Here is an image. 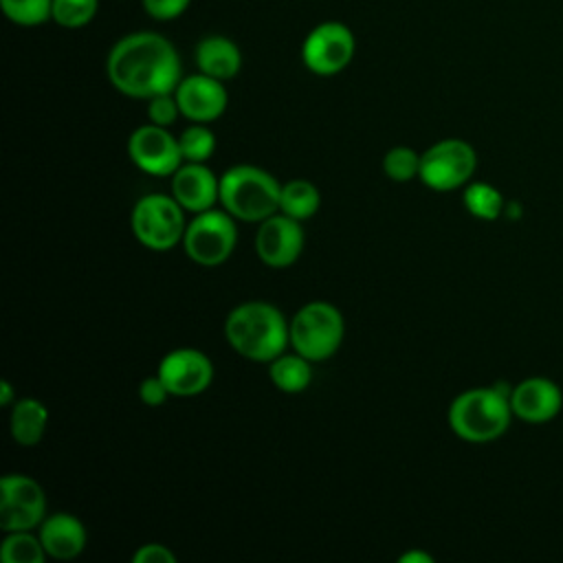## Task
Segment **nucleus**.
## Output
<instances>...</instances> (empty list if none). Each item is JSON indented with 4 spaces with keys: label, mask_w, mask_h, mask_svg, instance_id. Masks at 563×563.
<instances>
[{
    "label": "nucleus",
    "mask_w": 563,
    "mask_h": 563,
    "mask_svg": "<svg viewBox=\"0 0 563 563\" xmlns=\"http://www.w3.org/2000/svg\"><path fill=\"white\" fill-rule=\"evenodd\" d=\"M106 73L110 84L132 99L174 92L183 79L174 44L152 31L121 37L108 53Z\"/></svg>",
    "instance_id": "nucleus-1"
},
{
    "label": "nucleus",
    "mask_w": 563,
    "mask_h": 563,
    "mask_svg": "<svg viewBox=\"0 0 563 563\" xmlns=\"http://www.w3.org/2000/svg\"><path fill=\"white\" fill-rule=\"evenodd\" d=\"M227 343L244 358L255 363H271L286 352L290 343V323L282 310L268 301L238 303L224 319Z\"/></svg>",
    "instance_id": "nucleus-2"
},
{
    "label": "nucleus",
    "mask_w": 563,
    "mask_h": 563,
    "mask_svg": "<svg viewBox=\"0 0 563 563\" xmlns=\"http://www.w3.org/2000/svg\"><path fill=\"white\" fill-rule=\"evenodd\" d=\"M504 385L473 387L457 394L449 407L451 431L471 444H486L501 438L512 420L510 389Z\"/></svg>",
    "instance_id": "nucleus-3"
},
{
    "label": "nucleus",
    "mask_w": 563,
    "mask_h": 563,
    "mask_svg": "<svg viewBox=\"0 0 563 563\" xmlns=\"http://www.w3.org/2000/svg\"><path fill=\"white\" fill-rule=\"evenodd\" d=\"M282 185L255 165H233L220 176V202L238 220L262 222L279 211Z\"/></svg>",
    "instance_id": "nucleus-4"
},
{
    "label": "nucleus",
    "mask_w": 563,
    "mask_h": 563,
    "mask_svg": "<svg viewBox=\"0 0 563 563\" xmlns=\"http://www.w3.org/2000/svg\"><path fill=\"white\" fill-rule=\"evenodd\" d=\"M345 323L336 306L314 299L290 319V345L308 361L330 358L343 341Z\"/></svg>",
    "instance_id": "nucleus-5"
},
{
    "label": "nucleus",
    "mask_w": 563,
    "mask_h": 563,
    "mask_svg": "<svg viewBox=\"0 0 563 563\" xmlns=\"http://www.w3.org/2000/svg\"><path fill=\"white\" fill-rule=\"evenodd\" d=\"M183 211L174 196L147 194L139 198L132 209V233L150 251H172L185 235L187 222Z\"/></svg>",
    "instance_id": "nucleus-6"
},
{
    "label": "nucleus",
    "mask_w": 563,
    "mask_h": 563,
    "mask_svg": "<svg viewBox=\"0 0 563 563\" xmlns=\"http://www.w3.org/2000/svg\"><path fill=\"white\" fill-rule=\"evenodd\" d=\"M238 244L235 218L227 209H207L194 213L185 227L183 249L198 266H220Z\"/></svg>",
    "instance_id": "nucleus-7"
},
{
    "label": "nucleus",
    "mask_w": 563,
    "mask_h": 563,
    "mask_svg": "<svg viewBox=\"0 0 563 563\" xmlns=\"http://www.w3.org/2000/svg\"><path fill=\"white\" fill-rule=\"evenodd\" d=\"M477 169V154L462 139L435 141L420 154L418 178L433 191H453L471 180Z\"/></svg>",
    "instance_id": "nucleus-8"
},
{
    "label": "nucleus",
    "mask_w": 563,
    "mask_h": 563,
    "mask_svg": "<svg viewBox=\"0 0 563 563\" xmlns=\"http://www.w3.org/2000/svg\"><path fill=\"white\" fill-rule=\"evenodd\" d=\"M356 40L343 22H321L303 40L301 59L314 75H336L354 57Z\"/></svg>",
    "instance_id": "nucleus-9"
},
{
    "label": "nucleus",
    "mask_w": 563,
    "mask_h": 563,
    "mask_svg": "<svg viewBox=\"0 0 563 563\" xmlns=\"http://www.w3.org/2000/svg\"><path fill=\"white\" fill-rule=\"evenodd\" d=\"M46 497L42 486L22 473L0 479V528L4 532L33 530L44 521Z\"/></svg>",
    "instance_id": "nucleus-10"
},
{
    "label": "nucleus",
    "mask_w": 563,
    "mask_h": 563,
    "mask_svg": "<svg viewBox=\"0 0 563 563\" xmlns=\"http://www.w3.org/2000/svg\"><path fill=\"white\" fill-rule=\"evenodd\" d=\"M128 154L132 163L152 176H172L185 161L178 139L163 125H139L128 139Z\"/></svg>",
    "instance_id": "nucleus-11"
},
{
    "label": "nucleus",
    "mask_w": 563,
    "mask_h": 563,
    "mask_svg": "<svg viewBox=\"0 0 563 563\" xmlns=\"http://www.w3.org/2000/svg\"><path fill=\"white\" fill-rule=\"evenodd\" d=\"M156 374L172 396L189 398L202 394L211 385L213 363L196 347H176L161 358Z\"/></svg>",
    "instance_id": "nucleus-12"
},
{
    "label": "nucleus",
    "mask_w": 563,
    "mask_h": 563,
    "mask_svg": "<svg viewBox=\"0 0 563 563\" xmlns=\"http://www.w3.org/2000/svg\"><path fill=\"white\" fill-rule=\"evenodd\" d=\"M303 251L301 222L277 211L262 220L255 233V253L271 268H286L297 262Z\"/></svg>",
    "instance_id": "nucleus-13"
},
{
    "label": "nucleus",
    "mask_w": 563,
    "mask_h": 563,
    "mask_svg": "<svg viewBox=\"0 0 563 563\" xmlns=\"http://www.w3.org/2000/svg\"><path fill=\"white\" fill-rule=\"evenodd\" d=\"M174 95H176L180 114L194 123L216 121L227 110V103H229L224 84L205 73L183 77Z\"/></svg>",
    "instance_id": "nucleus-14"
},
{
    "label": "nucleus",
    "mask_w": 563,
    "mask_h": 563,
    "mask_svg": "<svg viewBox=\"0 0 563 563\" xmlns=\"http://www.w3.org/2000/svg\"><path fill=\"white\" fill-rule=\"evenodd\" d=\"M510 407L515 418L528 424H543L559 416L563 407V391L545 376H530L512 385Z\"/></svg>",
    "instance_id": "nucleus-15"
},
{
    "label": "nucleus",
    "mask_w": 563,
    "mask_h": 563,
    "mask_svg": "<svg viewBox=\"0 0 563 563\" xmlns=\"http://www.w3.org/2000/svg\"><path fill=\"white\" fill-rule=\"evenodd\" d=\"M172 196L185 211H207L220 200V178L205 163L185 161L172 174Z\"/></svg>",
    "instance_id": "nucleus-16"
},
{
    "label": "nucleus",
    "mask_w": 563,
    "mask_h": 563,
    "mask_svg": "<svg viewBox=\"0 0 563 563\" xmlns=\"http://www.w3.org/2000/svg\"><path fill=\"white\" fill-rule=\"evenodd\" d=\"M37 534L46 554L57 561H70L86 548V528L75 515L68 512L44 517Z\"/></svg>",
    "instance_id": "nucleus-17"
},
{
    "label": "nucleus",
    "mask_w": 563,
    "mask_h": 563,
    "mask_svg": "<svg viewBox=\"0 0 563 563\" xmlns=\"http://www.w3.org/2000/svg\"><path fill=\"white\" fill-rule=\"evenodd\" d=\"M196 66L200 73L227 81L238 75L242 55L233 40L224 35H207L196 46Z\"/></svg>",
    "instance_id": "nucleus-18"
},
{
    "label": "nucleus",
    "mask_w": 563,
    "mask_h": 563,
    "mask_svg": "<svg viewBox=\"0 0 563 563\" xmlns=\"http://www.w3.org/2000/svg\"><path fill=\"white\" fill-rule=\"evenodd\" d=\"M48 422V409L37 398H20L11 405V418L9 429L11 438L20 446H35Z\"/></svg>",
    "instance_id": "nucleus-19"
},
{
    "label": "nucleus",
    "mask_w": 563,
    "mask_h": 563,
    "mask_svg": "<svg viewBox=\"0 0 563 563\" xmlns=\"http://www.w3.org/2000/svg\"><path fill=\"white\" fill-rule=\"evenodd\" d=\"M312 361H308L306 356H301L299 352L286 354L282 352L279 356H275L268 365V378L271 383L284 391V394H299L303 391L310 380H312Z\"/></svg>",
    "instance_id": "nucleus-20"
},
{
    "label": "nucleus",
    "mask_w": 563,
    "mask_h": 563,
    "mask_svg": "<svg viewBox=\"0 0 563 563\" xmlns=\"http://www.w3.org/2000/svg\"><path fill=\"white\" fill-rule=\"evenodd\" d=\"M321 205V194L317 185H312L306 178H292L282 185L279 194V211L303 222L312 218L319 211Z\"/></svg>",
    "instance_id": "nucleus-21"
},
{
    "label": "nucleus",
    "mask_w": 563,
    "mask_h": 563,
    "mask_svg": "<svg viewBox=\"0 0 563 563\" xmlns=\"http://www.w3.org/2000/svg\"><path fill=\"white\" fill-rule=\"evenodd\" d=\"M46 556L40 534H33L31 530L7 532L0 545V559L4 563H44Z\"/></svg>",
    "instance_id": "nucleus-22"
},
{
    "label": "nucleus",
    "mask_w": 563,
    "mask_h": 563,
    "mask_svg": "<svg viewBox=\"0 0 563 563\" xmlns=\"http://www.w3.org/2000/svg\"><path fill=\"white\" fill-rule=\"evenodd\" d=\"M462 202L479 220H497L504 211V196L490 183H471L462 194Z\"/></svg>",
    "instance_id": "nucleus-23"
},
{
    "label": "nucleus",
    "mask_w": 563,
    "mask_h": 563,
    "mask_svg": "<svg viewBox=\"0 0 563 563\" xmlns=\"http://www.w3.org/2000/svg\"><path fill=\"white\" fill-rule=\"evenodd\" d=\"M183 161L205 163L216 152V134L205 123H191L178 136Z\"/></svg>",
    "instance_id": "nucleus-24"
},
{
    "label": "nucleus",
    "mask_w": 563,
    "mask_h": 563,
    "mask_svg": "<svg viewBox=\"0 0 563 563\" xmlns=\"http://www.w3.org/2000/svg\"><path fill=\"white\" fill-rule=\"evenodd\" d=\"M0 9L18 26H37L51 18L53 0H0Z\"/></svg>",
    "instance_id": "nucleus-25"
},
{
    "label": "nucleus",
    "mask_w": 563,
    "mask_h": 563,
    "mask_svg": "<svg viewBox=\"0 0 563 563\" xmlns=\"http://www.w3.org/2000/svg\"><path fill=\"white\" fill-rule=\"evenodd\" d=\"M383 172L389 180L409 183L420 174V154L411 147L396 145L383 156Z\"/></svg>",
    "instance_id": "nucleus-26"
},
{
    "label": "nucleus",
    "mask_w": 563,
    "mask_h": 563,
    "mask_svg": "<svg viewBox=\"0 0 563 563\" xmlns=\"http://www.w3.org/2000/svg\"><path fill=\"white\" fill-rule=\"evenodd\" d=\"M99 0H53L51 18L64 29H81L97 13Z\"/></svg>",
    "instance_id": "nucleus-27"
},
{
    "label": "nucleus",
    "mask_w": 563,
    "mask_h": 563,
    "mask_svg": "<svg viewBox=\"0 0 563 563\" xmlns=\"http://www.w3.org/2000/svg\"><path fill=\"white\" fill-rule=\"evenodd\" d=\"M180 114L178 101L174 92H165V95H156L152 99H147V119L150 123L169 128Z\"/></svg>",
    "instance_id": "nucleus-28"
},
{
    "label": "nucleus",
    "mask_w": 563,
    "mask_h": 563,
    "mask_svg": "<svg viewBox=\"0 0 563 563\" xmlns=\"http://www.w3.org/2000/svg\"><path fill=\"white\" fill-rule=\"evenodd\" d=\"M143 9L154 20H174L185 13L191 0H141Z\"/></svg>",
    "instance_id": "nucleus-29"
},
{
    "label": "nucleus",
    "mask_w": 563,
    "mask_h": 563,
    "mask_svg": "<svg viewBox=\"0 0 563 563\" xmlns=\"http://www.w3.org/2000/svg\"><path fill=\"white\" fill-rule=\"evenodd\" d=\"M139 396H141V400H143L147 407H158V405H163L172 394H169V389L165 387V383L161 380V376L156 374V376H147V378L141 380V385H139Z\"/></svg>",
    "instance_id": "nucleus-30"
},
{
    "label": "nucleus",
    "mask_w": 563,
    "mask_h": 563,
    "mask_svg": "<svg viewBox=\"0 0 563 563\" xmlns=\"http://www.w3.org/2000/svg\"><path fill=\"white\" fill-rule=\"evenodd\" d=\"M132 563H176V554L163 543H143L132 554Z\"/></svg>",
    "instance_id": "nucleus-31"
},
{
    "label": "nucleus",
    "mask_w": 563,
    "mask_h": 563,
    "mask_svg": "<svg viewBox=\"0 0 563 563\" xmlns=\"http://www.w3.org/2000/svg\"><path fill=\"white\" fill-rule=\"evenodd\" d=\"M400 561H402V563H431L433 559H431L429 554L420 552V550H413V552H405V554L400 556Z\"/></svg>",
    "instance_id": "nucleus-32"
},
{
    "label": "nucleus",
    "mask_w": 563,
    "mask_h": 563,
    "mask_svg": "<svg viewBox=\"0 0 563 563\" xmlns=\"http://www.w3.org/2000/svg\"><path fill=\"white\" fill-rule=\"evenodd\" d=\"M0 405L2 407L13 405V387L9 380H0Z\"/></svg>",
    "instance_id": "nucleus-33"
}]
</instances>
